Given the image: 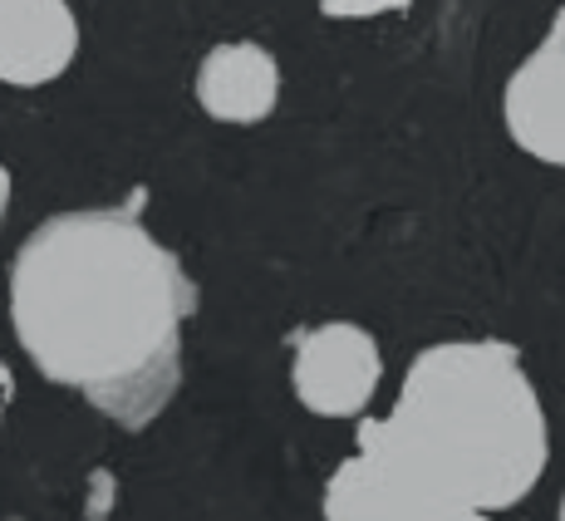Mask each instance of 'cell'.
I'll return each mask as SVG.
<instances>
[{"mask_svg": "<svg viewBox=\"0 0 565 521\" xmlns=\"http://www.w3.org/2000/svg\"><path fill=\"white\" fill-rule=\"evenodd\" d=\"M324 521H497L452 502L384 448L360 438V453L334 468L324 487Z\"/></svg>", "mask_w": 565, "mask_h": 521, "instance_id": "cell-3", "label": "cell"}, {"mask_svg": "<svg viewBox=\"0 0 565 521\" xmlns=\"http://www.w3.org/2000/svg\"><path fill=\"white\" fill-rule=\"evenodd\" d=\"M79 54L70 0H0V79L15 89L60 79Z\"/></svg>", "mask_w": 565, "mask_h": 521, "instance_id": "cell-6", "label": "cell"}, {"mask_svg": "<svg viewBox=\"0 0 565 521\" xmlns=\"http://www.w3.org/2000/svg\"><path fill=\"white\" fill-rule=\"evenodd\" d=\"M198 286L124 208L40 222L10 266V320L25 360L118 428L153 423L182 379V325Z\"/></svg>", "mask_w": 565, "mask_h": 521, "instance_id": "cell-1", "label": "cell"}, {"mask_svg": "<svg viewBox=\"0 0 565 521\" xmlns=\"http://www.w3.org/2000/svg\"><path fill=\"white\" fill-rule=\"evenodd\" d=\"M384 379V354L364 325L324 320L296 334L290 384L296 398L320 418H360Z\"/></svg>", "mask_w": 565, "mask_h": 521, "instance_id": "cell-4", "label": "cell"}, {"mask_svg": "<svg viewBox=\"0 0 565 521\" xmlns=\"http://www.w3.org/2000/svg\"><path fill=\"white\" fill-rule=\"evenodd\" d=\"M561 521H565V497H561Z\"/></svg>", "mask_w": 565, "mask_h": 521, "instance_id": "cell-10", "label": "cell"}, {"mask_svg": "<svg viewBox=\"0 0 565 521\" xmlns=\"http://www.w3.org/2000/svg\"><path fill=\"white\" fill-rule=\"evenodd\" d=\"M551 35H565V6L556 10V20H551Z\"/></svg>", "mask_w": 565, "mask_h": 521, "instance_id": "cell-9", "label": "cell"}, {"mask_svg": "<svg viewBox=\"0 0 565 521\" xmlns=\"http://www.w3.org/2000/svg\"><path fill=\"white\" fill-rule=\"evenodd\" d=\"M413 0H320V15L330 20H369V15H388V10H408Z\"/></svg>", "mask_w": 565, "mask_h": 521, "instance_id": "cell-8", "label": "cell"}, {"mask_svg": "<svg viewBox=\"0 0 565 521\" xmlns=\"http://www.w3.org/2000/svg\"><path fill=\"white\" fill-rule=\"evenodd\" d=\"M360 438L472 512H512L551 458L546 408L507 340H448L413 354L388 418Z\"/></svg>", "mask_w": 565, "mask_h": 521, "instance_id": "cell-2", "label": "cell"}, {"mask_svg": "<svg viewBox=\"0 0 565 521\" xmlns=\"http://www.w3.org/2000/svg\"><path fill=\"white\" fill-rule=\"evenodd\" d=\"M280 64L256 40H226L212 45L198 64V104L216 124H260L276 114Z\"/></svg>", "mask_w": 565, "mask_h": 521, "instance_id": "cell-7", "label": "cell"}, {"mask_svg": "<svg viewBox=\"0 0 565 521\" xmlns=\"http://www.w3.org/2000/svg\"><path fill=\"white\" fill-rule=\"evenodd\" d=\"M507 134L521 153L565 168V35H546L502 89Z\"/></svg>", "mask_w": 565, "mask_h": 521, "instance_id": "cell-5", "label": "cell"}]
</instances>
